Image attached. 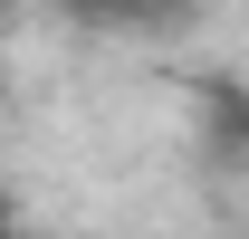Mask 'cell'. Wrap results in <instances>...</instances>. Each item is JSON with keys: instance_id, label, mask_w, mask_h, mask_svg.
<instances>
[{"instance_id": "obj_2", "label": "cell", "mask_w": 249, "mask_h": 239, "mask_svg": "<svg viewBox=\"0 0 249 239\" xmlns=\"http://www.w3.org/2000/svg\"><path fill=\"white\" fill-rule=\"evenodd\" d=\"M201 144L230 153V163H249V86H211L201 96Z\"/></svg>"}, {"instance_id": "obj_1", "label": "cell", "mask_w": 249, "mask_h": 239, "mask_svg": "<svg viewBox=\"0 0 249 239\" xmlns=\"http://www.w3.org/2000/svg\"><path fill=\"white\" fill-rule=\"evenodd\" d=\"M58 10L96 38H173L192 19V0H58Z\"/></svg>"}]
</instances>
